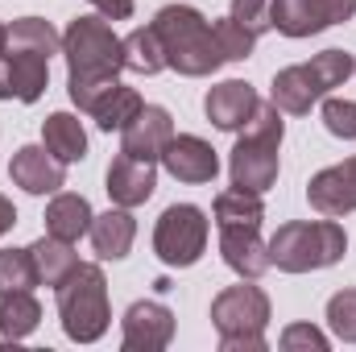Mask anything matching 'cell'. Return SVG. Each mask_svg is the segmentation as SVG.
Segmentation results:
<instances>
[{
    "label": "cell",
    "mask_w": 356,
    "mask_h": 352,
    "mask_svg": "<svg viewBox=\"0 0 356 352\" xmlns=\"http://www.w3.org/2000/svg\"><path fill=\"white\" fill-rule=\"evenodd\" d=\"M63 58H67V91L79 112H88L120 83L124 71V42L116 29L95 13V17H75L63 29Z\"/></svg>",
    "instance_id": "1"
},
{
    "label": "cell",
    "mask_w": 356,
    "mask_h": 352,
    "mask_svg": "<svg viewBox=\"0 0 356 352\" xmlns=\"http://www.w3.org/2000/svg\"><path fill=\"white\" fill-rule=\"evenodd\" d=\"M149 25L162 42V54H166L170 71L186 75V79H207V75L220 71L224 54L216 46L211 21L195 4H166V8H158V17Z\"/></svg>",
    "instance_id": "2"
},
{
    "label": "cell",
    "mask_w": 356,
    "mask_h": 352,
    "mask_svg": "<svg viewBox=\"0 0 356 352\" xmlns=\"http://www.w3.org/2000/svg\"><path fill=\"white\" fill-rule=\"evenodd\" d=\"M282 137H286V120H282V108L273 99H261L253 120L241 129L236 145H232V158H228V178L232 186L241 191H257L266 195L269 186L277 182V150H282Z\"/></svg>",
    "instance_id": "3"
},
{
    "label": "cell",
    "mask_w": 356,
    "mask_h": 352,
    "mask_svg": "<svg viewBox=\"0 0 356 352\" xmlns=\"http://www.w3.org/2000/svg\"><path fill=\"white\" fill-rule=\"evenodd\" d=\"M348 253V232L340 220H290L269 237V265L282 273H311L344 262Z\"/></svg>",
    "instance_id": "4"
},
{
    "label": "cell",
    "mask_w": 356,
    "mask_h": 352,
    "mask_svg": "<svg viewBox=\"0 0 356 352\" xmlns=\"http://www.w3.org/2000/svg\"><path fill=\"white\" fill-rule=\"evenodd\" d=\"M58 294V319H63V332L67 340L75 344H95L108 323H112V307H108V278L95 262H79L67 282L54 286Z\"/></svg>",
    "instance_id": "5"
},
{
    "label": "cell",
    "mask_w": 356,
    "mask_h": 352,
    "mask_svg": "<svg viewBox=\"0 0 356 352\" xmlns=\"http://www.w3.org/2000/svg\"><path fill=\"white\" fill-rule=\"evenodd\" d=\"M269 294L241 278V286H228L211 298V323L220 332V352H266L269 328Z\"/></svg>",
    "instance_id": "6"
},
{
    "label": "cell",
    "mask_w": 356,
    "mask_h": 352,
    "mask_svg": "<svg viewBox=\"0 0 356 352\" xmlns=\"http://www.w3.org/2000/svg\"><path fill=\"white\" fill-rule=\"evenodd\" d=\"M348 75H356V58L348 50H323L311 63H294L282 67L273 75V91L269 99L286 112V116H307L311 104H319L323 95L340 83H348Z\"/></svg>",
    "instance_id": "7"
},
{
    "label": "cell",
    "mask_w": 356,
    "mask_h": 352,
    "mask_svg": "<svg viewBox=\"0 0 356 352\" xmlns=\"http://www.w3.org/2000/svg\"><path fill=\"white\" fill-rule=\"evenodd\" d=\"M207 232H211V220H207L203 207L175 203L154 224V253H158V262L170 265V269H191L203 257V249H207Z\"/></svg>",
    "instance_id": "8"
},
{
    "label": "cell",
    "mask_w": 356,
    "mask_h": 352,
    "mask_svg": "<svg viewBox=\"0 0 356 352\" xmlns=\"http://www.w3.org/2000/svg\"><path fill=\"white\" fill-rule=\"evenodd\" d=\"M356 0H273L269 8V25L282 38H311L323 33L327 25L353 21Z\"/></svg>",
    "instance_id": "9"
},
{
    "label": "cell",
    "mask_w": 356,
    "mask_h": 352,
    "mask_svg": "<svg viewBox=\"0 0 356 352\" xmlns=\"http://www.w3.org/2000/svg\"><path fill=\"white\" fill-rule=\"evenodd\" d=\"M175 340V311L158 298H141L120 319V344L124 352H162Z\"/></svg>",
    "instance_id": "10"
},
{
    "label": "cell",
    "mask_w": 356,
    "mask_h": 352,
    "mask_svg": "<svg viewBox=\"0 0 356 352\" xmlns=\"http://www.w3.org/2000/svg\"><path fill=\"white\" fill-rule=\"evenodd\" d=\"M175 137V116L162 104H145L124 129H120V154L141 162H162V150Z\"/></svg>",
    "instance_id": "11"
},
{
    "label": "cell",
    "mask_w": 356,
    "mask_h": 352,
    "mask_svg": "<svg viewBox=\"0 0 356 352\" xmlns=\"http://www.w3.org/2000/svg\"><path fill=\"white\" fill-rule=\"evenodd\" d=\"M307 203H311L319 216H332V220L353 216L356 211V154L311 178V182H307Z\"/></svg>",
    "instance_id": "12"
},
{
    "label": "cell",
    "mask_w": 356,
    "mask_h": 352,
    "mask_svg": "<svg viewBox=\"0 0 356 352\" xmlns=\"http://www.w3.org/2000/svg\"><path fill=\"white\" fill-rule=\"evenodd\" d=\"M162 170L178 182H191V186H203V182H216L220 175V158L216 150L195 137V133H175L170 145L162 150Z\"/></svg>",
    "instance_id": "13"
},
{
    "label": "cell",
    "mask_w": 356,
    "mask_h": 352,
    "mask_svg": "<svg viewBox=\"0 0 356 352\" xmlns=\"http://www.w3.org/2000/svg\"><path fill=\"white\" fill-rule=\"evenodd\" d=\"M8 178L25 195H58L67 186V166L46 145H21L8 162Z\"/></svg>",
    "instance_id": "14"
},
{
    "label": "cell",
    "mask_w": 356,
    "mask_h": 352,
    "mask_svg": "<svg viewBox=\"0 0 356 352\" xmlns=\"http://www.w3.org/2000/svg\"><path fill=\"white\" fill-rule=\"evenodd\" d=\"M257 104H261V95L249 88L245 79H224V83L207 88V95H203L207 120H211L216 129H224V133H241V129L253 120Z\"/></svg>",
    "instance_id": "15"
},
{
    "label": "cell",
    "mask_w": 356,
    "mask_h": 352,
    "mask_svg": "<svg viewBox=\"0 0 356 352\" xmlns=\"http://www.w3.org/2000/svg\"><path fill=\"white\" fill-rule=\"evenodd\" d=\"M108 186V199L116 203V207H141V203H149L154 199V191H158V162H141V158H129V154H120V158H112V166H108V178H104Z\"/></svg>",
    "instance_id": "16"
},
{
    "label": "cell",
    "mask_w": 356,
    "mask_h": 352,
    "mask_svg": "<svg viewBox=\"0 0 356 352\" xmlns=\"http://www.w3.org/2000/svg\"><path fill=\"white\" fill-rule=\"evenodd\" d=\"M220 253L236 278H249V282H257L261 273L273 269L269 265V241H261L257 228H220Z\"/></svg>",
    "instance_id": "17"
},
{
    "label": "cell",
    "mask_w": 356,
    "mask_h": 352,
    "mask_svg": "<svg viewBox=\"0 0 356 352\" xmlns=\"http://www.w3.org/2000/svg\"><path fill=\"white\" fill-rule=\"evenodd\" d=\"M88 237H91V249H95L99 262H124L129 249H133V241H137V220H133L129 207H116L112 203L104 216L91 220Z\"/></svg>",
    "instance_id": "18"
},
{
    "label": "cell",
    "mask_w": 356,
    "mask_h": 352,
    "mask_svg": "<svg viewBox=\"0 0 356 352\" xmlns=\"http://www.w3.org/2000/svg\"><path fill=\"white\" fill-rule=\"evenodd\" d=\"M91 220H95V211H91V203L83 195H71V191H58L50 203H46V232L50 237H58V241H79V237H88Z\"/></svg>",
    "instance_id": "19"
},
{
    "label": "cell",
    "mask_w": 356,
    "mask_h": 352,
    "mask_svg": "<svg viewBox=\"0 0 356 352\" xmlns=\"http://www.w3.org/2000/svg\"><path fill=\"white\" fill-rule=\"evenodd\" d=\"M42 145H46L63 166L83 162V158H88V133H83V120H79L75 112H54V116H46V125H42Z\"/></svg>",
    "instance_id": "20"
},
{
    "label": "cell",
    "mask_w": 356,
    "mask_h": 352,
    "mask_svg": "<svg viewBox=\"0 0 356 352\" xmlns=\"http://www.w3.org/2000/svg\"><path fill=\"white\" fill-rule=\"evenodd\" d=\"M4 58H8V75H13V99L38 104L50 83V58L33 54V50H13V46L4 50Z\"/></svg>",
    "instance_id": "21"
},
{
    "label": "cell",
    "mask_w": 356,
    "mask_h": 352,
    "mask_svg": "<svg viewBox=\"0 0 356 352\" xmlns=\"http://www.w3.org/2000/svg\"><path fill=\"white\" fill-rule=\"evenodd\" d=\"M29 257H33V269H38V286H58L67 282V273L79 265V253L71 241H58V237H42L29 245Z\"/></svg>",
    "instance_id": "22"
},
{
    "label": "cell",
    "mask_w": 356,
    "mask_h": 352,
    "mask_svg": "<svg viewBox=\"0 0 356 352\" xmlns=\"http://www.w3.org/2000/svg\"><path fill=\"white\" fill-rule=\"evenodd\" d=\"M216 228H261L266 220V203L257 191H241V186H228L216 195Z\"/></svg>",
    "instance_id": "23"
},
{
    "label": "cell",
    "mask_w": 356,
    "mask_h": 352,
    "mask_svg": "<svg viewBox=\"0 0 356 352\" xmlns=\"http://www.w3.org/2000/svg\"><path fill=\"white\" fill-rule=\"evenodd\" d=\"M42 323V303L33 290H4L0 294V336L4 340H25Z\"/></svg>",
    "instance_id": "24"
},
{
    "label": "cell",
    "mask_w": 356,
    "mask_h": 352,
    "mask_svg": "<svg viewBox=\"0 0 356 352\" xmlns=\"http://www.w3.org/2000/svg\"><path fill=\"white\" fill-rule=\"evenodd\" d=\"M8 46H13V50H33V54L54 58V54H63V33H58L50 21H42V17H17V21L8 25Z\"/></svg>",
    "instance_id": "25"
},
{
    "label": "cell",
    "mask_w": 356,
    "mask_h": 352,
    "mask_svg": "<svg viewBox=\"0 0 356 352\" xmlns=\"http://www.w3.org/2000/svg\"><path fill=\"white\" fill-rule=\"evenodd\" d=\"M120 42H124V71H133V75H158V71H166V54H162V42H158L154 25H141V29H133Z\"/></svg>",
    "instance_id": "26"
},
{
    "label": "cell",
    "mask_w": 356,
    "mask_h": 352,
    "mask_svg": "<svg viewBox=\"0 0 356 352\" xmlns=\"http://www.w3.org/2000/svg\"><path fill=\"white\" fill-rule=\"evenodd\" d=\"M141 108H145V99H141L137 91L124 88V83H116V88H112L99 104H95V108H91V120H95L104 133H120V129H124Z\"/></svg>",
    "instance_id": "27"
},
{
    "label": "cell",
    "mask_w": 356,
    "mask_h": 352,
    "mask_svg": "<svg viewBox=\"0 0 356 352\" xmlns=\"http://www.w3.org/2000/svg\"><path fill=\"white\" fill-rule=\"evenodd\" d=\"M211 33H216V46H220L224 63H245V58H253V50H257V38H253L241 21H232V17L211 21Z\"/></svg>",
    "instance_id": "28"
},
{
    "label": "cell",
    "mask_w": 356,
    "mask_h": 352,
    "mask_svg": "<svg viewBox=\"0 0 356 352\" xmlns=\"http://www.w3.org/2000/svg\"><path fill=\"white\" fill-rule=\"evenodd\" d=\"M38 286V269L29 249H0V294L4 290H33Z\"/></svg>",
    "instance_id": "29"
},
{
    "label": "cell",
    "mask_w": 356,
    "mask_h": 352,
    "mask_svg": "<svg viewBox=\"0 0 356 352\" xmlns=\"http://www.w3.org/2000/svg\"><path fill=\"white\" fill-rule=\"evenodd\" d=\"M323 129L340 141H356V99H340V95H323Z\"/></svg>",
    "instance_id": "30"
},
{
    "label": "cell",
    "mask_w": 356,
    "mask_h": 352,
    "mask_svg": "<svg viewBox=\"0 0 356 352\" xmlns=\"http://www.w3.org/2000/svg\"><path fill=\"white\" fill-rule=\"evenodd\" d=\"M327 328L336 340L356 344V290H340L327 298Z\"/></svg>",
    "instance_id": "31"
},
{
    "label": "cell",
    "mask_w": 356,
    "mask_h": 352,
    "mask_svg": "<svg viewBox=\"0 0 356 352\" xmlns=\"http://www.w3.org/2000/svg\"><path fill=\"white\" fill-rule=\"evenodd\" d=\"M277 344H282V352H327L332 349V340L315 323H290V328H282Z\"/></svg>",
    "instance_id": "32"
},
{
    "label": "cell",
    "mask_w": 356,
    "mask_h": 352,
    "mask_svg": "<svg viewBox=\"0 0 356 352\" xmlns=\"http://www.w3.org/2000/svg\"><path fill=\"white\" fill-rule=\"evenodd\" d=\"M269 8H273V0H232V21H241L253 38H261V33H269L273 25H269Z\"/></svg>",
    "instance_id": "33"
},
{
    "label": "cell",
    "mask_w": 356,
    "mask_h": 352,
    "mask_svg": "<svg viewBox=\"0 0 356 352\" xmlns=\"http://www.w3.org/2000/svg\"><path fill=\"white\" fill-rule=\"evenodd\" d=\"M104 21H129L137 13V0H88Z\"/></svg>",
    "instance_id": "34"
},
{
    "label": "cell",
    "mask_w": 356,
    "mask_h": 352,
    "mask_svg": "<svg viewBox=\"0 0 356 352\" xmlns=\"http://www.w3.org/2000/svg\"><path fill=\"white\" fill-rule=\"evenodd\" d=\"M13 224H17V207H13V199H4V195H0V237H4V232H13Z\"/></svg>",
    "instance_id": "35"
},
{
    "label": "cell",
    "mask_w": 356,
    "mask_h": 352,
    "mask_svg": "<svg viewBox=\"0 0 356 352\" xmlns=\"http://www.w3.org/2000/svg\"><path fill=\"white\" fill-rule=\"evenodd\" d=\"M0 99H13V75H8V58L0 54Z\"/></svg>",
    "instance_id": "36"
},
{
    "label": "cell",
    "mask_w": 356,
    "mask_h": 352,
    "mask_svg": "<svg viewBox=\"0 0 356 352\" xmlns=\"http://www.w3.org/2000/svg\"><path fill=\"white\" fill-rule=\"evenodd\" d=\"M4 50H8V25L0 21V54H4Z\"/></svg>",
    "instance_id": "37"
}]
</instances>
